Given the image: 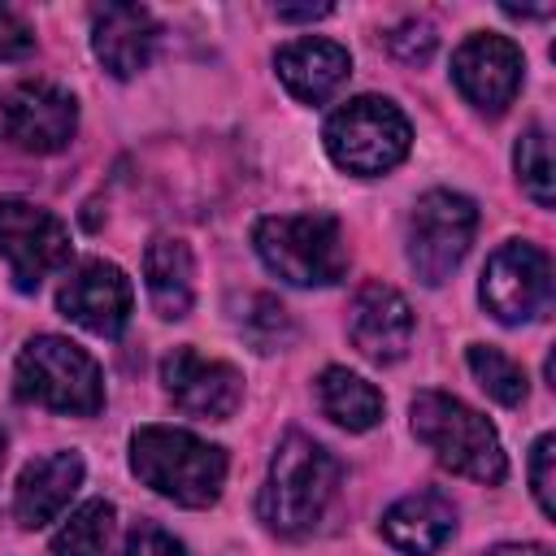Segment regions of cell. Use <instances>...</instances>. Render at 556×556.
Here are the masks:
<instances>
[{"label":"cell","mask_w":556,"mask_h":556,"mask_svg":"<svg viewBox=\"0 0 556 556\" xmlns=\"http://www.w3.org/2000/svg\"><path fill=\"white\" fill-rule=\"evenodd\" d=\"M339 478H343V465L334 460V452L291 430L269 460L256 513L274 534H308L326 517L339 491Z\"/></svg>","instance_id":"obj_1"},{"label":"cell","mask_w":556,"mask_h":556,"mask_svg":"<svg viewBox=\"0 0 556 556\" xmlns=\"http://www.w3.org/2000/svg\"><path fill=\"white\" fill-rule=\"evenodd\" d=\"M408 413H413V434L434 452L443 469L486 486L504 482L508 460H504L500 434L478 408H469L447 391H417Z\"/></svg>","instance_id":"obj_3"},{"label":"cell","mask_w":556,"mask_h":556,"mask_svg":"<svg viewBox=\"0 0 556 556\" xmlns=\"http://www.w3.org/2000/svg\"><path fill=\"white\" fill-rule=\"evenodd\" d=\"M130 469L182 508H208L226 486V452L182 426H139L130 434Z\"/></svg>","instance_id":"obj_2"},{"label":"cell","mask_w":556,"mask_h":556,"mask_svg":"<svg viewBox=\"0 0 556 556\" xmlns=\"http://www.w3.org/2000/svg\"><path fill=\"white\" fill-rule=\"evenodd\" d=\"M252 248L291 287H330L348 274V243L326 213H269L252 226Z\"/></svg>","instance_id":"obj_5"},{"label":"cell","mask_w":556,"mask_h":556,"mask_svg":"<svg viewBox=\"0 0 556 556\" xmlns=\"http://www.w3.org/2000/svg\"><path fill=\"white\" fill-rule=\"evenodd\" d=\"M434 43H439V35H434V26L421 22V17H408V22H400V26L387 35L391 56H400L404 65H421V61L434 52Z\"/></svg>","instance_id":"obj_25"},{"label":"cell","mask_w":556,"mask_h":556,"mask_svg":"<svg viewBox=\"0 0 556 556\" xmlns=\"http://www.w3.org/2000/svg\"><path fill=\"white\" fill-rule=\"evenodd\" d=\"M513 165H517V178H521V191L539 204V208H552L556 204V174H552V148H547V135L543 126H530L517 148H513Z\"/></svg>","instance_id":"obj_23"},{"label":"cell","mask_w":556,"mask_h":556,"mask_svg":"<svg viewBox=\"0 0 556 556\" xmlns=\"http://www.w3.org/2000/svg\"><path fill=\"white\" fill-rule=\"evenodd\" d=\"M122 556H187V547H182V539H174L165 526L139 521V526L126 534Z\"/></svg>","instance_id":"obj_27"},{"label":"cell","mask_w":556,"mask_h":556,"mask_svg":"<svg viewBox=\"0 0 556 556\" xmlns=\"http://www.w3.org/2000/svg\"><path fill=\"white\" fill-rule=\"evenodd\" d=\"M456 530V508L439 491H413L382 513V539L404 556L439 552Z\"/></svg>","instance_id":"obj_18"},{"label":"cell","mask_w":556,"mask_h":556,"mask_svg":"<svg viewBox=\"0 0 556 556\" xmlns=\"http://www.w3.org/2000/svg\"><path fill=\"white\" fill-rule=\"evenodd\" d=\"M239 330H243V339L256 352H278V348H287L295 339L291 313L274 295H252L248 300V313H239Z\"/></svg>","instance_id":"obj_24"},{"label":"cell","mask_w":556,"mask_h":556,"mask_svg":"<svg viewBox=\"0 0 556 556\" xmlns=\"http://www.w3.org/2000/svg\"><path fill=\"white\" fill-rule=\"evenodd\" d=\"M109 534H113V504L109 500H87L52 534L48 556H104Z\"/></svg>","instance_id":"obj_21"},{"label":"cell","mask_w":556,"mask_h":556,"mask_svg":"<svg viewBox=\"0 0 556 556\" xmlns=\"http://www.w3.org/2000/svg\"><path fill=\"white\" fill-rule=\"evenodd\" d=\"M274 70L300 104H321L352 74V52L334 39H291L278 48Z\"/></svg>","instance_id":"obj_17"},{"label":"cell","mask_w":556,"mask_h":556,"mask_svg":"<svg viewBox=\"0 0 556 556\" xmlns=\"http://www.w3.org/2000/svg\"><path fill=\"white\" fill-rule=\"evenodd\" d=\"M143 278H148V300L156 308V317L178 321L191 313L195 300V265H191V248L174 235H156L143 252Z\"/></svg>","instance_id":"obj_19"},{"label":"cell","mask_w":556,"mask_h":556,"mask_svg":"<svg viewBox=\"0 0 556 556\" xmlns=\"http://www.w3.org/2000/svg\"><path fill=\"white\" fill-rule=\"evenodd\" d=\"M78 130V104L56 83H22L4 100V135L35 156L61 152Z\"/></svg>","instance_id":"obj_13"},{"label":"cell","mask_w":556,"mask_h":556,"mask_svg":"<svg viewBox=\"0 0 556 556\" xmlns=\"http://www.w3.org/2000/svg\"><path fill=\"white\" fill-rule=\"evenodd\" d=\"M317 404L334 426H343L352 434L374 430L382 421V391L343 365H330L317 374Z\"/></svg>","instance_id":"obj_20"},{"label":"cell","mask_w":556,"mask_h":556,"mask_svg":"<svg viewBox=\"0 0 556 556\" xmlns=\"http://www.w3.org/2000/svg\"><path fill=\"white\" fill-rule=\"evenodd\" d=\"M486 556H552V547H543V543H500Z\"/></svg>","instance_id":"obj_30"},{"label":"cell","mask_w":556,"mask_h":556,"mask_svg":"<svg viewBox=\"0 0 556 556\" xmlns=\"http://www.w3.org/2000/svg\"><path fill=\"white\" fill-rule=\"evenodd\" d=\"M465 361H469V374L478 378V387H482V391H486L495 404L517 408V404L526 400V374H521V365H517L513 356H504L500 348L469 343Z\"/></svg>","instance_id":"obj_22"},{"label":"cell","mask_w":556,"mask_h":556,"mask_svg":"<svg viewBox=\"0 0 556 556\" xmlns=\"http://www.w3.org/2000/svg\"><path fill=\"white\" fill-rule=\"evenodd\" d=\"M478 230V204L460 191L434 187L408 213V265L426 287L452 278Z\"/></svg>","instance_id":"obj_7"},{"label":"cell","mask_w":556,"mask_h":556,"mask_svg":"<svg viewBox=\"0 0 556 556\" xmlns=\"http://www.w3.org/2000/svg\"><path fill=\"white\" fill-rule=\"evenodd\" d=\"M348 339L374 365H395L413 343V308L387 282H365L348 308Z\"/></svg>","instance_id":"obj_14"},{"label":"cell","mask_w":556,"mask_h":556,"mask_svg":"<svg viewBox=\"0 0 556 556\" xmlns=\"http://www.w3.org/2000/svg\"><path fill=\"white\" fill-rule=\"evenodd\" d=\"M30 52H35V30L13 9H0V61H22Z\"/></svg>","instance_id":"obj_28"},{"label":"cell","mask_w":556,"mask_h":556,"mask_svg":"<svg viewBox=\"0 0 556 556\" xmlns=\"http://www.w3.org/2000/svg\"><path fill=\"white\" fill-rule=\"evenodd\" d=\"M0 135H4V100H0Z\"/></svg>","instance_id":"obj_32"},{"label":"cell","mask_w":556,"mask_h":556,"mask_svg":"<svg viewBox=\"0 0 556 556\" xmlns=\"http://www.w3.org/2000/svg\"><path fill=\"white\" fill-rule=\"evenodd\" d=\"M156 35L161 26L143 4H104L91 17V48L113 78H135L148 70Z\"/></svg>","instance_id":"obj_15"},{"label":"cell","mask_w":556,"mask_h":556,"mask_svg":"<svg viewBox=\"0 0 556 556\" xmlns=\"http://www.w3.org/2000/svg\"><path fill=\"white\" fill-rule=\"evenodd\" d=\"M13 391L26 404L70 413V417H96L104 408V378L96 356L65 334L26 339L13 365Z\"/></svg>","instance_id":"obj_4"},{"label":"cell","mask_w":556,"mask_h":556,"mask_svg":"<svg viewBox=\"0 0 556 556\" xmlns=\"http://www.w3.org/2000/svg\"><path fill=\"white\" fill-rule=\"evenodd\" d=\"M56 308L78 321L83 330L100 334V339H117L126 326H130V313H135V291H130V278L113 265V261H78L61 291H56Z\"/></svg>","instance_id":"obj_11"},{"label":"cell","mask_w":556,"mask_h":556,"mask_svg":"<svg viewBox=\"0 0 556 556\" xmlns=\"http://www.w3.org/2000/svg\"><path fill=\"white\" fill-rule=\"evenodd\" d=\"M0 469H4V430H0Z\"/></svg>","instance_id":"obj_31"},{"label":"cell","mask_w":556,"mask_h":556,"mask_svg":"<svg viewBox=\"0 0 556 556\" xmlns=\"http://www.w3.org/2000/svg\"><path fill=\"white\" fill-rule=\"evenodd\" d=\"M521 70H526L521 48L495 30L469 35L452 52V83L482 113H504L513 104V96L521 91Z\"/></svg>","instance_id":"obj_10"},{"label":"cell","mask_w":556,"mask_h":556,"mask_svg":"<svg viewBox=\"0 0 556 556\" xmlns=\"http://www.w3.org/2000/svg\"><path fill=\"white\" fill-rule=\"evenodd\" d=\"M321 143L330 152V161L356 178H374L395 169L408 148H413V126L404 117V109L387 96H356L348 104H339L326 117Z\"/></svg>","instance_id":"obj_6"},{"label":"cell","mask_w":556,"mask_h":556,"mask_svg":"<svg viewBox=\"0 0 556 556\" xmlns=\"http://www.w3.org/2000/svg\"><path fill=\"white\" fill-rule=\"evenodd\" d=\"M478 300L504 326H521V321L539 317L552 304V261H547V252L526 243V239L500 243L486 256Z\"/></svg>","instance_id":"obj_8"},{"label":"cell","mask_w":556,"mask_h":556,"mask_svg":"<svg viewBox=\"0 0 556 556\" xmlns=\"http://www.w3.org/2000/svg\"><path fill=\"white\" fill-rule=\"evenodd\" d=\"M0 256L9 261V278L22 295L39 291V282L70 265V230L56 213L4 195L0 200Z\"/></svg>","instance_id":"obj_9"},{"label":"cell","mask_w":556,"mask_h":556,"mask_svg":"<svg viewBox=\"0 0 556 556\" xmlns=\"http://www.w3.org/2000/svg\"><path fill=\"white\" fill-rule=\"evenodd\" d=\"M552 460H556V439L539 434L530 452V491L543 508V517H556V495H552Z\"/></svg>","instance_id":"obj_26"},{"label":"cell","mask_w":556,"mask_h":556,"mask_svg":"<svg viewBox=\"0 0 556 556\" xmlns=\"http://www.w3.org/2000/svg\"><path fill=\"white\" fill-rule=\"evenodd\" d=\"M161 382H165V395L187 417H204V421L235 417V408L243 400V374L230 361L200 356L195 348H174L161 361Z\"/></svg>","instance_id":"obj_12"},{"label":"cell","mask_w":556,"mask_h":556,"mask_svg":"<svg viewBox=\"0 0 556 556\" xmlns=\"http://www.w3.org/2000/svg\"><path fill=\"white\" fill-rule=\"evenodd\" d=\"M78 486H83V456L78 452H48V456L30 460L17 473L13 517L26 530H39V526L56 521L70 508V500H74Z\"/></svg>","instance_id":"obj_16"},{"label":"cell","mask_w":556,"mask_h":556,"mask_svg":"<svg viewBox=\"0 0 556 556\" xmlns=\"http://www.w3.org/2000/svg\"><path fill=\"white\" fill-rule=\"evenodd\" d=\"M330 17V4H304V9H278V22H317Z\"/></svg>","instance_id":"obj_29"}]
</instances>
